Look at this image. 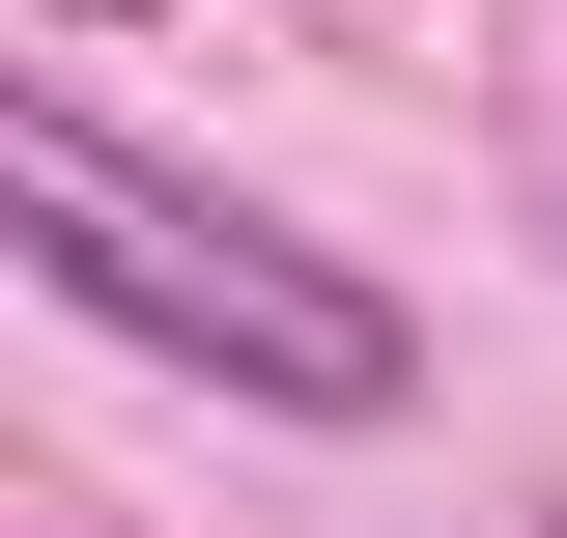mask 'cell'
<instances>
[{
    "mask_svg": "<svg viewBox=\"0 0 567 538\" xmlns=\"http://www.w3.org/2000/svg\"><path fill=\"white\" fill-rule=\"evenodd\" d=\"M539 538H567V510H539Z\"/></svg>",
    "mask_w": 567,
    "mask_h": 538,
    "instance_id": "3957f363",
    "label": "cell"
},
{
    "mask_svg": "<svg viewBox=\"0 0 567 538\" xmlns=\"http://www.w3.org/2000/svg\"><path fill=\"white\" fill-rule=\"evenodd\" d=\"M29 29H114V0H29Z\"/></svg>",
    "mask_w": 567,
    "mask_h": 538,
    "instance_id": "7a4b0ae2",
    "label": "cell"
},
{
    "mask_svg": "<svg viewBox=\"0 0 567 538\" xmlns=\"http://www.w3.org/2000/svg\"><path fill=\"white\" fill-rule=\"evenodd\" d=\"M0 227H29V283H58L85 340H142V369H227V397H284V425H398V283H341L312 227H256V199H199V170H142L85 85H0Z\"/></svg>",
    "mask_w": 567,
    "mask_h": 538,
    "instance_id": "6da1fadb",
    "label": "cell"
}]
</instances>
